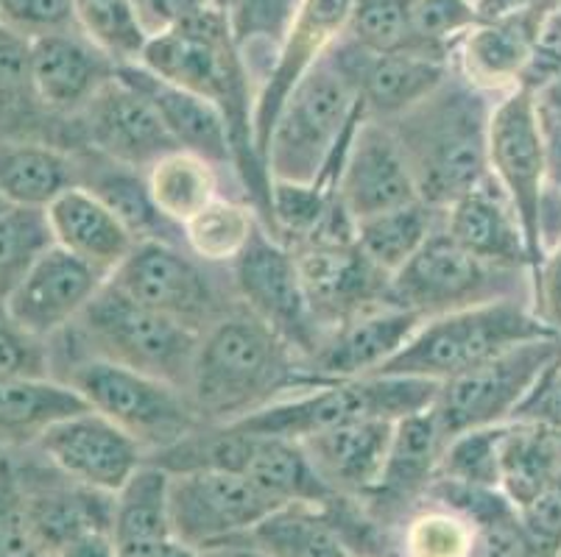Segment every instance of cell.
I'll use <instances>...</instances> for the list:
<instances>
[{
    "label": "cell",
    "mask_w": 561,
    "mask_h": 557,
    "mask_svg": "<svg viewBox=\"0 0 561 557\" xmlns=\"http://www.w3.org/2000/svg\"><path fill=\"white\" fill-rule=\"evenodd\" d=\"M438 382L416 380V376H358V380H339L319 385L313 391L297 393L283 402H274L265 410L252 413L224 427L257 432V436L290 438L305 441L324 429L341 427L364 418L400 421L431 410Z\"/></svg>",
    "instance_id": "9"
},
{
    "label": "cell",
    "mask_w": 561,
    "mask_h": 557,
    "mask_svg": "<svg viewBox=\"0 0 561 557\" xmlns=\"http://www.w3.org/2000/svg\"><path fill=\"white\" fill-rule=\"evenodd\" d=\"M525 530L553 555H561V474L530 499L517 508Z\"/></svg>",
    "instance_id": "52"
},
{
    "label": "cell",
    "mask_w": 561,
    "mask_h": 557,
    "mask_svg": "<svg viewBox=\"0 0 561 557\" xmlns=\"http://www.w3.org/2000/svg\"><path fill=\"white\" fill-rule=\"evenodd\" d=\"M7 140H39L70 153L81 151L76 117H56L34 90L28 39L0 25V142Z\"/></svg>",
    "instance_id": "30"
},
{
    "label": "cell",
    "mask_w": 561,
    "mask_h": 557,
    "mask_svg": "<svg viewBox=\"0 0 561 557\" xmlns=\"http://www.w3.org/2000/svg\"><path fill=\"white\" fill-rule=\"evenodd\" d=\"M216 7L224 9V7H227V0H216Z\"/></svg>",
    "instance_id": "59"
},
{
    "label": "cell",
    "mask_w": 561,
    "mask_h": 557,
    "mask_svg": "<svg viewBox=\"0 0 561 557\" xmlns=\"http://www.w3.org/2000/svg\"><path fill=\"white\" fill-rule=\"evenodd\" d=\"M140 65L182 90L196 92L221 112L232 151V173L243 187V201L252 204L260 223L272 232V176L254 140L257 95H252V73L247 56L234 43L227 12L207 7L185 23L151 37Z\"/></svg>",
    "instance_id": "1"
},
{
    "label": "cell",
    "mask_w": 561,
    "mask_h": 557,
    "mask_svg": "<svg viewBox=\"0 0 561 557\" xmlns=\"http://www.w3.org/2000/svg\"><path fill=\"white\" fill-rule=\"evenodd\" d=\"M422 504H442L467 515L478 533L476 557H561L525 530L517 508L500 488H469L436 479Z\"/></svg>",
    "instance_id": "34"
},
{
    "label": "cell",
    "mask_w": 561,
    "mask_h": 557,
    "mask_svg": "<svg viewBox=\"0 0 561 557\" xmlns=\"http://www.w3.org/2000/svg\"><path fill=\"white\" fill-rule=\"evenodd\" d=\"M73 156L79 162V187L101 198L121 218V223L129 229L137 243L140 240H162V243L185 245L182 227L168 221L165 214L157 209L146 173L121 165V162L110 160L99 151H90V148H81Z\"/></svg>",
    "instance_id": "33"
},
{
    "label": "cell",
    "mask_w": 561,
    "mask_h": 557,
    "mask_svg": "<svg viewBox=\"0 0 561 557\" xmlns=\"http://www.w3.org/2000/svg\"><path fill=\"white\" fill-rule=\"evenodd\" d=\"M56 557H121L112 533H90L65 546Z\"/></svg>",
    "instance_id": "57"
},
{
    "label": "cell",
    "mask_w": 561,
    "mask_h": 557,
    "mask_svg": "<svg viewBox=\"0 0 561 557\" xmlns=\"http://www.w3.org/2000/svg\"><path fill=\"white\" fill-rule=\"evenodd\" d=\"M106 279L110 276L93 265L54 245L9 293L7 304L20 326L50 340L84 313V306L95 299Z\"/></svg>",
    "instance_id": "23"
},
{
    "label": "cell",
    "mask_w": 561,
    "mask_h": 557,
    "mask_svg": "<svg viewBox=\"0 0 561 557\" xmlns=\"http://www.w3.org/2000/svg\"><path fill=\"white\" fill-rule=\"evenodd\" d=\"M425 324L416 313L394 304L371 306L366 313L330 329L308 365L324 382L375 376Z\"/></svg>",
    "instance_id": "27"
},
{
    "label": "cell",
    "mask_w": 561,
    "mask_h": 557,
    "mask_svg": "<svg viewBox=\"0 0 561 557\" xmlns=\"http://www.w3.org/2000/svg\"><path fill=\"white\" fill-rule=\"evenodd\" d=\"M561 0H478L481 18H497V14L523 12V9H559Z\"/></svg>",
    "instance_id": "58"
},
{
    "label": "cell",
    "mask_w": 561,
    "mask_h": 557,
    "mask_svg": "<svg viewBox=\"0 0 561 557\" xmlns=\"http://www.w3.org/2000/svg\"><path fill=\"white\" fill-rule=\"evenodd\" d=\"M171 474L146 466L115 494L112 541L121 557H149L157 546L173 538L171 510H168Z\"/></svg>",
    "instance_id": "37"
},
{
    "label": "cell",
    "mask_w": 561,
    "mask_h": 557,
    "mask_svg": "<svg viewBox=\"0 0 561 557\" xmlns=\"http://www.w3.org/2000/svg\"><path fill=\"white\" fill-rule=\"evenodd\" d=\"M561 474V429L508 421L500 438V490L523 508Z\"/></svg>",
    "instance_id": "38"
},
{
    "label": "cell",
    "mask_w": 561,
    "mask_h": 557,
    "mask_svg": "<svg viewBox=\"0 0 561 557\" xmlns=\"http://www.w3.org/2000/svg\"><path fill=\"white\" fill-rule=\"evenodd\" d=\"M492 106V95L453 70L422 104L394 120H380L400 142L422 201L447 209L489 178Z\"/></svg>",
    "instance_id": "3"
},
{
    "label": "cell",
    "mask_w": 561,
    "mask_h": 557,
    "mask_svg": "<svg viewBox=\"0 0 561 557\" xmlns=\"http://www.w3.org/2000/svg\"><path fill=\"white\" fill-rule=\"evenodd\" d=\"M397 421L364 418L299 441L321 479L341 497L366 499L380 479Z\"/></svg>",
    "instance_id": "29"
},
{
    "label": "cell",
    "mask_w": 561,
    "mask_h": 557,
    "mask_svg": "<svg viewBox=\"0 0 561 557\" xmlns=\"http://www.w3.org/2000/svg\"><path fill=\"white\" fill-rule=\"evenodd\" d=\"M478 20H481L478 0H413V34L422 54L433 59L450 61L453 45Z\"/></svg>",
    "instance_id": "47"
},
{
    "label": "cell",
    "mask_w": 561,
    "mask_h": 557,
    "mask_svg": "<svg viewBox=\"0 0 561 557\" xmlns=\"http://www.w3.org/2000/svg\"><path fill=\"white\" fill-rule=\"evenodd\" d=\"M0 557H50L34 538L25 515L12 454L0 460Z\"/></svg>",
    "instance_id": "50"
},
{
    "label": "cell",
    "mask_w": 561,
    "mask_h": 557,
    "mask_svg": "<svg viewBox=\"0 0 561 557\" xmlns=\"http://www.w3.org/2000/svg\"><path fill=\"white\" fill-rule=\"evenodd\" d=\"M279 508L277 499L232 472L171 474L168 485L173 535L198 552H227Z\"/></svg>",
    "instance_id": "15"
},
{
    "label": "cell",
    "mask_w": 561,
    "mask_h": 557,
    "mask_svg": "<svg viewBox=\"0 0 561 557\" xmlns=\"http://www.w3.org/2000/svg\"><path fill=\"white\" fill-rule=\"evenodd\" d=\"M512 421H534L561 429V349L550 360V365L545 368L537 385L530 387V393L517 407Z\"/></svg>",
    "instance_id": "54"
},
{
    "label": "cell",
    "mask_w": 561,
    "mask_h": 557,
    "mask_svg": "<svg viewBox=\"0 0 561 557\" xmlns=\"http://www.w3.org/2000/svg\"><path fill=\"white\" fill-rule=\"evenodd\" d=\"M90 407L73 387L56 380H0V449L25 452L62 418Z\"/></svg>",
    "instance_id": "36"
},
{
    "label": "cell",
    "mask_w": 561,
    "mask_h": 557,
    "mask_svg": "<svg viewBox=\"0 0 561 557\" xmlns=\"http://www.w3.org/2000/svg\"><path fill=\"white\" fill-rule=\"evenodd\" d=\"M330 59L344 70L371 120H394L433 95L453 73L450 61L420 54H371L341 37Z\"/></svg>",
    "instance_id": "20"
},
{
    "label": "cell",
    "mask_w": 561,
    "mask_h": 557,
    "mask_svg": "<svg viewBox=\"0 0 561 557\" xmlns=\"http://www.w3.org/2000/svg\"><path fill=\"white\" fill-rule=\"evenodd\" d=\"M32 457H12L20 497L34 538L50 557L90 533H112L115 494L84 485L56 468L32 446Z\"/></svg>",
    "instance_id": "16"
},
{
    "label": "cell",
    "mask_w": 561,
    "mask_h": 557,
    "mask_svg": "<svg viewBox=\"0 0 561 557\" xmlns=\"http://www.w3.org/2000/svg\"><path fill=\"white\" fill-rule=\"evenodd\" d=\"M339 196L355 221L420 198L400 142L386 123L366 117L346 151Z\"/></svg>",
    "instance_id": "26"
},
{
    "label": "cell",
    "mask_w": 561,
    "mask_h": 557,
    "mask_svg": "<svg viewBox=\"0 0 561 557\" xmlns=\"http://www.w3.org/2000/svg\"><path fill=\"white\" fill-rule=\"evenodd\" d=\"M50 376L73 387L90 410L135 438L146 457L176 446L204 427L185 391L110 360L68 357L54 362Z\"/></svg>",
    "instance_id": "8"
},
{
    "label": "cell",
    "mask_w": 561,
    "mask_h": 557,
    "mask_svg": "<svg viewBox=\"0 0 561 557\" xmlns=\"http://www.w3.org/2000/svg\"><path fill=\"white\" fill-rule=\"evenodd\" d=\"M503 427L469 429L453 438L442 454L436 479L469 485V488H500V438Z\"/></svg>",
    "instance_id": "46"
},
{
    "label": "cell",
    "mask_w": 561,
    "mask_h": 557,
    "mask_svg": "<svg viewBox=\"0 0 561 557\" xmlns=\"http://www.w3.org/2000/svg\"><path fill=\"white\" fill-rule=\"evenodd\" d=\"M550 12L556 9H523L481 18L453 45V70L486 95L517 90Z\"/></svg>",
    "instance_id": "21"
},
{
    "label": "cell",
    "mask_w": 561,
    "mask_h": 557,
    "mask_svg": "<svg viewBox=\"0 0 561 557\" xmlns=\"http://www.w3.org/2000/svg\"><path fill=\"white\" fill-rule=\"evenodd\" d=\"M131 3H135L142 28L149 31V37H157L162 31L185 23L202 9L216 7V0H131Z\"/></svg>",
    "instance_id": "55"
},
{
    "label": "cell",
    "mask_w": 561,
    "mask_h": 557,
    "mask_svg": "<svg viewBox=\"0 0 561 557\" xmlns=\"http://www.w3.org/2000/svg\"><path fill=\"white\" fill-rule=\"evenodd\" d=\"M45 212L56 245L104 276L115 274L137 243L121 218L84 187H70Z\"/></svg>",
    "instance_id": "32"
},
{
    "label": "cell",
    "mask_w": 561,
    "mask_h": 557,
    "mask_svg": "<svg viewBox=\"0 0 561 557\" xmlns=\"http://www.w3.org/2000/svg\"><path fill=\"white\" fill-rule=\"evenodd\" d=\"M445 446L447 441L438 432L431 410L400 418L380 479L369 497L360 499L366 510L386 527L400 530L408 515L422 508L427 490L436 483Z\"/></svg>",
    "instance_id": "22"
},
{
    "label": "cell",
    "mask_w": 561,
    "mask_h": 557,
    "mask_svg": "<svg viewBox=\"0 0 561 557\" xmlns=\"http://www.w3.org/2000/svg\"><path fill=\"white\" fill-rule=\"evenodd\" d=\"M297 254L299 274L308 290L310 306L319 326L328 335L352 315L371 306L389 304L391 276L377 268L358 243L333 248H302Z\"/></svg>",
    "instance_id": "24"
},
{
    "label": "cell",
    "mask_w": 561,
    "mask_h": 557,
    "mask_svg": "<svg viewBox=\"0 0 561 557\" xmlns=\"http://www.w3.org/2000/svg\"><path fill=\"white\" fill-rule=\"evenodd\" d=\"M34 449L73 479L106 494H117L146 466L140 443L95 410L56 421Z\"/></svg>",
    "instance_id": "19"
},
{
    "label": "cell",
    "mask_w": 561,
    "mask_h": 557,
    "mask_svg": "<svg viewBox=\"0 0 561 557\" xmlns=\"http://www.w3.org/2000/svg\"><path fill=\"white\" fill-rule=\"evenodd\" d=\"M7 207H9V204L3 201V198H0V212H3V209H7Z\"/></svg>",
    "instance_id": "60"
},
{
    "label": "cell",
    "mask_w": 561,
    "mask_h": 557,
    "mask_svg": "<svg viewBox=\"0 0 561 557\" xmlns=\"http://www.w3.org/2000/svg\"><path fill=\"white\" fill-rule=\"evenodd\" d=\"M218 171L221 167L213 165L210 160L185 151V148H176L146 171V182H149V193L157 209L176 227H185L207 204L221 196Z\"/></svg>",
    "instance_id": "40"
},
{
    "label": "cell",
    "mask_w": 561,
    "mask_h": 557,
    "mask_svg": "<svg viewBox=\"0 0 561 557\" xmlns=\"http://www.w3.org/2000/svg\"><path fill=\"white\" fill-rule=\"evenodd\" d=\"M32 81L45 109L76 117L117 76V65L79 28L56 31L28 43Z\"/></svg>",
    "instance_id": "25"
},
{
    "label": "cell",
    "mask_w": 561,
    "mask_h": 557,
    "mask_svg": "<svg viewBox=\"0 0 561 557\" xmlns=\"http://www.w3.org/2000/svg\"><path fill=\"white\" fill-rule=\"evenodd\" d=\"M81 148L99 151L121 165L149 171L176 142L162 126L154 106L121 76L110 81L84 109L76 115Z\"/></svg>",
    "instance_id": "18"
},
{
    "label": "cell",
    "mask_w": 561,
    "mask_h": 557,
    "mask_svg": "<svg viewBox=\"0 0 561 557\" xmlns=\"http://www.w3.org/2000/svg\"><path fill=\"white\" fill-rule=\"evenodd\" d=\"M198 337L202 335L154 313L106 279L84 313L68 329L50 337L65 344L50 346V374L54 362L68 357H99L187 391Z\"/></svg>",
    "instance_id": "4"
},
{
    "label": "cell",
    "mask_w": 561,
    "mask_h": 557,
    "mask_svg": "<svg viewBox=\"0 0 561 557\" xmlns=\"http://www.w3.org/2000/svg\"><path fill=\"white\" fill-rule=\"evenodd\" d=\"M534 95H537V109L545 137L548 140H561V79L550 81V84H545Z\"/></svg>",
    "instance_id": "56"
},
{
    "label": "cell",
    "mask_w": 561,
    "mask_h": 557,
    "mask_svg": "<svg viewBox=\"0 0 561 557\" xmlns=\"http://www.w3.org/2000/svg\"><path fill=\"white\" fill-rule=\"evenodd\" d=\"M146 463L168 474L216 468L249 479L279 504H321L335 497L299 441L257 436L232 427H202L176 446L149 454Z\"/></svg>",
    "instance_id": "7"
},
{
    "label": "cell",
    "mask_w": 561,
    "mask_h": 557,
    "mask_svg": "<svg viewBox=\"0 0 561 557\" xmlns=\"http://www.w3.org/2000/svg\"><path fill=\"white\" fill-rule=\"evenodd\" d=\"M319 385L305 357L238 301L198 337L185 393L204 427H224Z\"/></svg>",
    "instance_id": "2"
},
{
    "label": "cell",
    "mask_w": 561,
    "mask_h": 557,
    "mask_svg": "<svg viewBox=\"0 0 561 557\" xmlns=\"http://www.w3.org/2000/svg\"><path fill=\"white\" fill-rule=\"evenodd\" d=\"M530 282H534L530 310L545 326L561 335V240L545 252L542 263L530 274Z\"/></svg>",
    "instance_id": "53"
},
{
    "label": "cell",
    "mask_w": 561,
    "mask_h": 557,
    "mask_svg": "<svg viewBox=\"0 0 561 557\" xmlns=\"http://www.w3.org/2000/svg\"><path fill=\"white\" fill-rule=\"evenodd\" d=\"M56 245L48 212L37 207H7L0 212V299H9L25 274Z\"/></svg>",
    "instance_id": "43"
},
{
    "label": "cell",
    "mask_w": 561,
    "mask_h": 557,
    "mask_svg": "<svg viewBox=\"0 0 561 557\" xmlns=\"http://www.w3.org/2000/svg\"><path fill=\"white\" fill-rule=\"evenodd\" d=\"M76 28L115 65H135L149 45L131 0H73Z\"/></svg>",
    "instance_id": "42"
},
{
    "label": "cell",
    "mask_w": 561,
    "mask_h": 557,
    "mask_svg": "<svg viewBox=\"0 0 561 557\" xmlns=\"http://www.w3.org/2000/svg\"><path fill=\"white\" fill-rule=\"evenodd\" d=\"M445 229L463 252L492 268L528 276L534 270L517 212L492 173L445 209Z\"/></svg>",
    "instance_id": "28"
},
{
    "label": "cell",
    "mask_w": 561,
    "mask_h": 557,
    "mask_svg": "<svg viewBox=\"0 0 561 557\" xmlns=\"http://www.w3.org/2000/svg\"><path fill=\"white\" fill-rule=\"evenodd\" d=\"M299 3L302 0H227L224 12L229 18L234 43L243 54L254 45L277 50Z\"/></svg>",
    "instance_id": "48"
},
{
    "label": "cell",
    "mask_w": 561,
    "mask_h": 557,
    "mask_svg": "<svg viewBox=\"0 0 561 557\" xmlns=\"http://www.w3.org/2000/svg\"><path fill=\"white\" fill-rule=\"evenodd\" d=\"M517 276L514 270L492 268L463 252L442 227L391 276L389 304L431 321L467 306L517 299Z\"/></svg>",
    "instance_id": "12"
},
{
    "label": "cell",
    "mask_w": 561,
    "mask_h": 557,
    "mask_svg": "<svg viewBox=\"0 0 561 557\" xmlns=\"http://www.w3.org/2000/svg\"><path fill=\"white\" fill-rule=\"evenodd\" d=\"M364 120L358 92L328 54L290 92L274 123L265 148L272 182L339 184L346 151Z\"/></svg>",
    "instance_id": "5"
},
{
    "label": "cell",
    "mask_w": 561,
    "mask_h": 557,
    "mask_svg": "<svg viewBox=\"0 0 561 557\" xmlns=\"http://www.w3.org/2000/svg\"><path fill=\"white\" fill-rule=\"evenodd\" d=\"M0 380H54L50 344L32 335L0 299Z\"/></svg>",
    "instance_id": "49"
},
{
    "label": "cell",
    "mask_w": 561,
    "mask_h": 557,
    "mask_svg": "<svg viewBox=\"0 0 561 557\" xmlns=\"http://www.w3.org/2000/svg\"><path fill=\"white\" fill-rule=\"evenodd\" d=\"M70 187H79L70 151L39 140L0 142V198L9 207L48 209Z\"/></svg>",
    "instance_id": "35"
},
{
    "label": "cell",
    "mask_w": 561,
    "mask_h": 557,
    "mask_svg": "<svg viewBox=\"0 0 561 557\" xmlns=\"http://www.w3.org/2000/svg\"><path fill=\"white\" fill-rule=\"evenodd\" d=\"M0 25L28 43L76 28L73 0H0Z\"/></svg>",
    "instance_id": "51"
},
{
    "label": "cell",
    "mask_w": 561,
    "mask_h": 557,
    "mask_svg": "<svg viewBox=\"0 0 561 557\" xmlns=\"http://www.w3.org/2000/svg\"><path fill=\"white\" fill-rule=\"evenodd\" d=\"M3 454H7V452H3V449H0V460H3Z\"/></svg>",
    "instance_id": "61"
},
{
    "label": "cell",
    "mask_w": 561,
    "mask_h": 557,
    "mask_svg": "<svg viewBox=\"0 0 561 557\" xmlns=\"http://www.w3.org/2000/svg\"><path fill=\"white\" fill-rule=\"evenodd\" d=\"M229 276L234 295L249 313L308 362L324 340V329L310 306L297 254L260 223L241 257L229 265Z\"/></svg>",
    "instance_id": "14"
},
{
    "label": "cell",
    "mask_w": 561,
    "mask_h": 557,
    "mask_svg": "<svg viewBox=\"0 0 561 557\" xmlns=\"http://www.w3.org/2000/svg\"><path fill=\"white\" fill-rule=\"evenodd\" d=\"M117 76L126 84L135 86L142 98L154 106L162 126H165L176 146L198 153L204 160H210L213 165L232 171L227 123H224L221 112L210 101H204L196 92L182 90V86L160 79L149 68H142L140 61H135V65H117Z\"/></svg>",
    "instance_id": "31"
},
{
    "label": "cell",
    "mask_w": 561,
    "mask_h": 557,
    "mask_svg": "<svg viewBox=\"0 0 561 557\" xmlns=\"http://www.w3.org/2000/svg\"><path fill=\"white\" fill-rule=\"evenodd\" d=\"M561 349V337L530 340L517 349L497 355L469 368L453 380L438 382L431 416L438 432L450 443L469 429L508 423L523 405L530 387L537 385L545 368Z\"/></svg>",
    "instance_id": "13"
},
{
    "label": "cell",
    "mask_w": 561,
    "mask_h": 557,
    "mask_svg": "<svg viewBox=\"0 0 561 557\" xmlns=\"http://www.w3.org/2000/svg\"><path fill=\"white\" fill-rule=\"evenodd\" d=\"M257 227L260 218L252 204L218 196L182 227V237L187 252L196 254L202 263L229 268L241 257Z\"/></svg>",
    "instance_id": "41"
},
{
    "label": "cell",
    "mask_w": 561,
    "mask_h": 557,
    "mask_svg": "<svg viewBox=\"0 0 561 557\" xmlns=\"http://www.w3.org/2000/svg\"><path fill=\"white\" fill-rule=\"evenodd\" d=\"M110 282L196 335L238 304L229 268L202 263L182 243L140 240Z\"/></svg>",
    "instance_id": "10"
},
{
    "label": "cell",
    "mask_w": 561,
    "mask_h": 557,
    "mask_svg": "<svg viewBox=\"0 0 561 557\" xmlns=\"http://www.w3.org/2000/svg\"><path fill=\"white\" fill-rule=\"evenodd\" d=\"M489 173L506 190L523 227L534 270L542 263L545 184H548V140L539 120L537 95L525 86L500 95L489 117ZM530 270V274H534Z\"/></svg>",
    "instance_id": "11"
},
{
    "label": "cell",
    "mask_w": 561,
    "mask_h": 557,
    "mask_svg": "<svg viewBox=\"0 0 561 557\" xmlns=\"http://www.w3.org/2000/svg\"><path fill=\"white\" fill-rule=\"evenodd\" d=\"M442 227H445V209L416 198L358 221V245L377 268L394 276Z\"/></svg>",
    "instance_id": "39"
},
{
    "label": "cell",
    "mask_w": 561,
    "mask_h": 557,
    "mask_svg": "<svg viewBox=\"0 0 561 557\" xmlns=\"http://www.w3.org/2000/svg\"><path fill=\"white\" fill-rule=\"evenodd\" d=\"M344 37L371 54L427 56L413 34V0H352Z\"/></svg>",
    "instance_id": "45"
},
{
    "label": "cell",
    "mask_w": 561,
    "mask_h": 557,
    "mask_svg": "<svg viewBox=\"0 0 561 557\" xmlns=\"http://www.w3.org/2000/svg\"><path fill=\"white\" fill-rule=\"evenodd\" d=\"M553 337L561 335L545 326L530 304L519 299H497L425 321L375 376L445 382L530 340Z\"/></svg>",
    "instance_id": "6"
},
{
    "label": "cell",
    "mask_w": 561,
    "mask_h": 557,
    "mask_svg": "<svg viewBox=\"0 0 561 557\" xmlns=\"http://www.w3.org/2000/svg\"><path fill=\"white\" fill-rule=\"evenodd\" d=\"M476 524L442 504H422L400 527V557H476Z\"/></svg>",
    "instance_id": "44"
},
{
    "label": "cell",
    "mask_w": 561,
    "mask_h": 557,
    "mask_svg": "<svg viewBox=\"0 0 561 557\" xmlns=\"http://www.w3.org/2000/svg\"><path fill=\"white\" fill-rule=\"evenodd\" d=\"M350 9L352 0H302L299 3L283 43L274 50L272 68L265 73L257 101H254V140H257L263 162L274 123H277L285 101H288L290 92L297 90L299 81L344 37Z\"/></svg>",
    "instance_id": "17"
}]
</instances>
